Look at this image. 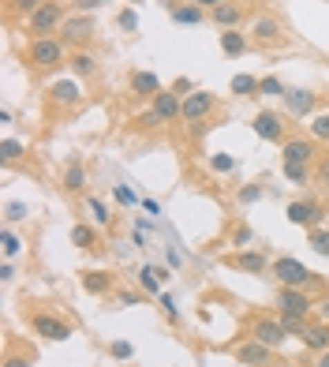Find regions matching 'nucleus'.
I'll return each mask as SVG.
<instances>
[{
  "mask_svg": "<svg viewBox=\"0 0 329 367\" xmlns=\"http://www.w3.org/2000/svg\"><path fill=\"white\" fill-rule=\"evenodd\" d=\"M113 191H116V203H120V206H135V195H131V191L124 188V184H116Z\"/></svg>",
  "mask_w": 329,
  "mask_h": 367,
  "instance_id": "obj_44",
  "label": "nucleus"
},
{
  "mask_svg": "<svg viewBox=\"0 0 329 367\" xmlns=\"http://www.w3.org/2000/svg\"><path fill=\"white\" fill-rule=\"evenodd\" d=\"M139 285H142V292H150V296H161V278H158L153 266H142L139 270Z\"/></svg>",
  "mask_w": 329,
  "mask_h": 367,
  "instance_id": "obj_28",
  "label": "nucleus"
},
{
  "mask_svg": "<svg viewBox=\"0 0 329 367\" xmlns=\"http://www.w3.org/2000/svg\"><path fill=\"white\" fill-rule=\"evenodd\" d=\"M310 135L322 139V143H329V113H314V116H310Z\"/></svg>",
  "mask_w": 329,
  "mask_h": 367,
  "instance_id": "obj_34",
  "label": "nucleus"
},
{
  "mask_svg": "<svg viewBox=\"0 0 329 367\" xmlns=\"http://www.w3.org/2000/svg\"><path fill=\"white\" fill-rule=\"evenodd\" d=\"M4 367H30V352H26V356H8Z\"/></svg>",
  "mask_w": 329,
  "mask_h": 367,
  "instance_id": "obj_47",
  "label": "nucleus"
},
{
  "mask_svg": "<svg viewBox=\"0 0 329 367\" xmlns=\"http://www.w3.org/2000/svg\"><path fill=\"white\" fill-rule=\"evenodd\" d=\"M314 367H329V348H326V352H318V364Z\"/></svg>",
  "mask_w": 329,
  "mask_h": 367,
  "instance_id": "obj_55",
  "label": "nucleus"
},
{
  "mask_svg": "<svg viewBox=\"0 0 329 367\" xmlns=\"http://www.w3.org/2000/svg\"><path fill=\"white\" fill-rule=\"evenodd\" d=\"M169 19L184 23V26H198L206 19V8H198V4H169Z\"/></svg>",
  "mask_w": 329,
  "mask_h": 367,
  "instance_id": "obj_18",
  "label": "nucleus"
},
{
  "mask_svg": "<svg viewBox=\"0 0 329 367\" xmlns=\"http://www.w3.org/2000/svg\"><path fill=\"white\" fill-rule=\"evenodd\" d=\"M68 49H64V38H34L30 49H26V64H30L34 75H45V71L60 68Z\"/></svg>",
  "mask_w": 329,
  "mask_h": 367,
  "instance_id": "obj_2",
  "label": "nucleus"
},
{
  "mask_svg": "<svg viewBox=\"0 0 329 367\" xmlns=\"http://www.w3.org/2000/svg\"><path fill=\"white\" fill-rule=\"evenodd\" d=\"M15 278V266L12 262H4V266H0V281H4V285H8V281H12Z\"/></svg>",
  "mask_w": 329,
  "mask_h": 367,
  "instance_id": "obj_50",
  "label": "nucleus"
},
{
  "mask_svg": "<svg viewBox=\"0 0 329 367\" xmlns=\"http://www.w3.org/2000/svg\"><path fill=\"white\" fill-rule=\"evenodd\" d=\"M38 4H45V0H38Z\"/></svg>",
  "mask_w": 329,
  "mask_h": 367,
  "instance_id": "obj_58",
  "label": "nucleus"
},
{
  "mask_svg": "<svg viewBox=\"0 0 329 367\" xmlns=\"http://www.w3.org/2000/svg\"><path fill=\"white\" fill-rule=\"evenodd\" d=\"M26 214H30V206H26V203H8V206H4V225L26 222Z\"/></svg>",
  "mask_w": 329,
  "mask_h": 367,
  "instance_id": "obj_35",
  "label": "nucleus"
},
{
  "mask_svg": "<svg viewBox=\"0 0 329 367\" xmlns=\"http://www.w3.org/2000/svg\"><path fill=\"white\" fill-rule=\"evenodd\" d=\"M60 38L64 42H90L94 38V19H90L86 12H79V15H68L60 26Z\"/></svg>",
  "mask_w": 329,
  "mask_h": 367,
  "instance_id": "obj_11",
  "label": "nucleus"
},
{
  "mask_svg": "<svg viewBox=\"0 0 329 367\" xmlns=\"http://www.w3.org/2000/svg\"><path fill=\"white\" fill-rule=\"evenodd\" d=\"M142 206H146V214H153V217H158V214H161V206H158V203H153V199H142Z\"/></svg>",
  "mask_w": 329,
  "mask_h": 367,
  "instance_id": "obj_52",
  "label": "nucleus"
},
{
  "mask_svg": "<svg viewBox=\"0 0 329 367\" xmlns=\"http://www.w3.org/2000/svg\"><path fill=\"white\" fill-rule=\"evenodd\" d=\"M109 289H113V274L109 270H86L82 274V292H90V296H105Z\"/></svg>",
  "mask_w": 329,
  "mask_h": 367,
  "instance_id": "obj_19",
  "label": "nucleus"
},
{
  "mask_svg": "<svg viewBox=\"0 0 329 367\" xmlns=\"http://www.w3.org/2000/svg\"><path fill=\"white\" fill-rule=\"evenodd\" d=\"M139 124H142V127H161L164 120H161L158 113H153V109H150V113H142V116H139Z\"/></svg>",
  "mask_w": 329,
  "mask_h": 367,
  "instance_id": "obj_46",
  "label": "nucleus"
},
{
  "mask_svg": "<svg viewBox=\"0 0 329 367\" xmlns=\"http://www.w3.org/2000/svg\"><path fill=\"white\" fill-rule=\"evenodd\" d=\"M285 82H281L277 75H266V79H258V94H266V98H285Z\"/></svg>",
  "mask_w": 329,
  "mask_h": 367,
  "instance_id": "obj_31",
  "label": "nucleus"
},
{
  "mask_svg": "<svg viewBox=\"0 0 329 367\" xmlns=\"http://www.w3.org/2000/svg\"><path fill=\"white\" fill-rule=\"evenodd\" d=\"M214 109H217V98L209 94V90H191V94L184 98V120L187 124H203Z\"/></svg>",
  "mask_w": 329,
  "mask_h": 367,
  "instance_id": "obj_7",
  "label": "nucleus"
},
{
  "mask_svg": "<svg viewBox=\"0 0 329 367\" xmlns=\"http://www.w3.org/2000/svg\"><path fill=\"white\" fill-rule=\"evenodd\" d=\"M307 244H310V251H318V255H329V229H310Z\"/></svg>",
  "mask_w": 329,
  "mask_h": 367,
  "instance_id": "obj_32",
  "label": "nucleus"
},
{
  "mask_svg": "<svg viewBox=\"0 0 329 367\" xmlns=\"http://www.w3.org/2000/svg\"><path fill=\"white\" fill-rule=\"evenodd\" d=\"M318 180H322L326 188H329V154H326L322 161H318Z\"/></svg>",
  "mask_w": 329,
  "mask_h": 367,
  "instance_id": "obj_48",
  "label": "nucleus"
},
{
  "mask_svg": "<svg viewBox=\"0 0 329 367\" xmlns=\"http://www.w3.org/2000/svg\"><path fill=\"white\" fill-rule=\"evenodd\" d=\"M161 90V82H158V75L153 71H131V94H158Z\"/></svg>",
  "mask_w": 329,
  "mask_h": 367,
  "instance_id": "obj_23",
  "label": "nucleus"
},
{
  "mask_svg": "<svg viewBox=\"0 0 329 367\" xmlns=\"http://www.w3.org/2000/svg\"><path fill=\"white\" fill-rule=\"evenodd\" d=\"M281 150H285V161L292 165H310V158H314V143L310 139H285Z\"/></svg>",
  "mask_w": 329,
  "mask_h": 367,
  "instance_id": "obj_16",
  "label": "nucleus"
},
{
  "mask_svg": "<svg viewBox=\"0 0 329 367\" xmlns=\"http://www.w3.org/2000/svg\"><path fill=\"white\" fill-rule=\"evenodd\" d=\"M322 323H329V296L322 300Z\"/></svg>",
  "mask_w": 329,
  "mask_h": 367,
  "instance_id": "obj_56",
  "label": "nucleus"
},
{
  "mask_svg": "<svg viewBox=\"0 0 329 367\" xmlns=\"http://www.w3.org/2000/svg\"><path fill=\"white\" fill-rule=\"evenodd\" d=\"M285 217H288L292 225L318 229V222H322V217H326V210H322V203H318V199H299V203H288Z\"/></svg>",
  "mask_w": 329,
  "mask_h": 367,
  "instance_id": "obj_5",
  "label": "nucleus"
},
{
  "mask_svg": "<svg viewBox=\"0 0 329 367\" xmlns=\"http://www.w3.org/2000/svg\"><path fill=\"white\" fill-rule=\"evenodd\" d=\"M158 304H161V311H164V319L180 326V311H176V300H172L169 292H161V296H158Z\"/></svg>",
  "mask_w": 329,
  "mask_h": 367,
  "instance_id": "obj_37",
  "label": "nucleus"
},
{
  "mask_svg": "<svg viewBox=\"0 0 329 367\" xmlns=\"http://www.w3.org/2000/svg\"><path fill=\"white\" fill-rule=\"evenodd\" d=\"M97 4H102V0H75V8H79V12H94Z\"/></svg>",
  "mask_w": 329,
  "mask_h": 367,
  "instance_id": "obj_51",
  "label": "nucleus"
},
{
  "mask_svg": "<svg viewBox=\"0 0 329 367\" xmlns=\"http://www.w3.org/2000/svg\"><path fill=\"white\" fill-rule=\"evenodd\" d=\"M0 154H4V161L23 158V143H19V139H4V146H0Z\"/></svg>",
  "mask_w": 329,
  "mask_h": 367,
  "instance_id": "obj_41",
  "label": "nucleus"
},
{
  "mask_svg": "<svg viewBox=\"0 0 329 367\" xmlns=\"http://www.w3.org/2000/svg\"><path fill=\"white\" fill-rule=\"evenodd\" d=\"M102 4H105V0H102Z\"/></svg>",
  "mask_w": 329,
  "mask_h": 367,
  "instance_id": "obj_59",
  "label": "nucleus"
},
{
  "mask_svg": "<svg viewBox=\"0 0 329 367\" xmlns=\"http://www.w3.org/2000/svg\"><path fill=\"white\" fill-rule=\"evenodd\" d=\"M251 34L258 38L262 45H277L285 34H281V19H273V15H258L254 19V26H251Z\"/></svg>",
  "mask_w": 329,
  "mask_h": 367,
  "instance_id": "obj_17",
  "label": "nucleus"
},
{
  "mask_svg": "<svg viewBox=\"0 0 329 367\" xmlns=\"http://www.w3.org/2000/svg\"><path fill=\"white\" fill-rule=\"evenodd\" d=\"M262 195H266V188H262V184H247V188H240L236 203H240V206H251V203H258Z\"/></svg>",
  "mask_w": 329,
  "mask_h": 367,
  "instance_id": "obj_33",
  "label": "nucleus"
},
{
  "mask_svg": "<svg viewBox=\"0 0 329 367\" xmlns=\"http://www.w3.org/2000/svg\"><path fill=\"white\" fill-rule=\"evenodd\" d=\"M254 240V233H251V229H247V225H240V229H236V233H232V244H251Z\"/></svg>",
  "mask_w": 329,
  "mask_h": 367,
  "instance_id": "obj_45",
  "label": "nucleus"
},
{
  "mask_svg": "<svg viewBox=\"0 0 329 367\" xmlns=\"http://www.w3.org/2000/svg\"><path fill=\"white\" fill-rule=\"evenodd\" d=\"M71 244H75V247H97V236H94V229L79 222L75 229H71Z\"/></svg>",
  "mask_w": 329,
  "mask_h": 367,
  "instance_id": "obj_29",
  "label": "nucleus"
},
{
  "mask_svg": "<svg viewBox=\"0 0 329 367\" xmlns=\"http://www.w3.org/2000/svg\"><path fill=\"white\" fill-rule=\"evenodd\" d=\"M116 304H120V307H135V304H142V300H139V292L120 289V292H116Z\"/></svg>",
  "mask_w": 329,
  "mask_h": 367,
  "instance_id": "obj_43",
  "label": "nucleus"
},
{
  "mask_svg": "<svg viewBox=\"0 0 329 367\" xmlns=\"http://www.w3.org/2000/svg\"><path fill=\"white\" fill-rule=\"evenodd\" d=\"M172 90H176V94H191L195 87H191V79H176V82H172Z\"/></svg>",
  "mask_w": 329,
  "mask_h": 367,
  "instance_id": "obj_49",
  "label": "nucleus"
},
{
  "mask_svg": "<svg viewBox=\"0 0 329 367\" xmlns=\"http://www.w3.org/2000/svg\"><path fill=\"white\" fill-rule=\"evenodd\" d=\"M86 206H90V214H94V222H97V225H113V214L105 210V203H102V199H94V195H90V199H86Z\"/></svg>",
  "mask_w": 329,
  "mask_h": 367,
  "instance_id": "obj_36",
  "label": "nucleus"
},
{
  "mask_svg": "<svg viewBox=\"0 0 329 367\" xmlns=\"http://www.w3.org/2000/svg\"><path fill=\"white\" fill-rule=\"evenodd\" d=\"M116 23H120V30H127V34H135V30H139V15H135L131 8H124V12H120V19H116Z\"/></svg>",
  "mask_w": 329,
  "mask_h": 367,
  "instance_id": "obj_40",
  "label": "nucleus"
},
{
  "mask_svg": "<svg viewBox=\"0 0 329 367\" xmlns=\"http://www.w3.org/2000/svg\"><path fill=\"white\" fill-rule=\"evenodd\" d=\"M153 113H158L164 124H172L176 116H184V102H180L176 90H158V94H153Z\"/></svg>",
  "mask_w": 329,
  "mask_h": 367,
  "instance_id": "obj_12",
  "label": "nucleus"
},
{
  "mask_svg": "<svg viewBox=\"0 0 329 367\" xmlns=\"http://www.w3.org/2000/svg\"><path fill=\"white\" fill-rule=\"evenodd\" d=\"M232 94L236 98H254L258 94V79L254 75H232Z\"/></svg>",
  "mask_w": 329,
  "mask_h": 367,
  "instance_id": "obj_27",
  "label": "nucleus"
},
{
  "mask_svg": "<svg viewBox=\"0 0 329 367\" xmlns=\"http://www.w3.org/2000/svg\"><path fill=\"white\" fill-rule=\"evenodd\" d=\"M314 105H318V98L310 94V90H292V87L285 90V109H288V116H296V120L299 116H310Z\"/></svg>",
  "mask_w": 329,
  "mask_h": 367,
  "instance_id": "obj_13",
  "label": "nucleus"
},
{
  "mask_svg": "<svg viewBox=\"0 0 329 367\" xmlns=\"http://www.w3.org/2000/svg\"><path fill=\"white\" fill-rule=\"evenodd\" d=\"M285 177L292 180V184H307V165H292V161H285Z\"/></svg>",
  "mask_w": 329,
  "mask_h": 367,
  "instance_id": "obj_39",
  "label": "nucleus"
},
{
  "mask_svg": "<svg viewBox=\"0 0 329 367\" xmlns=\"http://www.w3.org/2000/svg\"><path fill=\"white\" fill-rule=\"evenodd\" d=\"M221 53H225V57H243V53H247V38L240 30H225L221 34Z\"/></svg>",
  "mask_w": 329,
  "mask_h": 367,
  "instance_id": "obj_24",
  "label": "nucleus"
},
{
  "mask_svg": "<svg viewBox=\"0 0 329 367\" xmlns=\"http://www.w3.org/2000/svg\"><path fill=\"white\" fill-rule=\"evenodd\" d=\"M270 274H273V278H277L285 289H307L310 281H314V274H310L299 259H292V255H281V259H273Z\"/></svg>",
  "mask_w": 329,
  "mask_h": 367,
  "instance_id": "obj_3",
  "label": "nucleus"
},
{
  "mask_svg": "<svg viewBox=\"0 0 329 367\" xmlns=\"http://www.w3.org/2000/svg\"><path fill=\"white\" fill-rule=\"evenodd\" d=\"M251 337H254V341H262V345H270V348H281L288 341L281 319H254V323H251Z\"/></svg>",
  "mask_w": 329,
  "mask_h": 367,
  "instance_id": "obj_9",
  "label": "nucleus"
},
{
  "mask_svg": "<svg viewBox=\"0 0 329 367\" xmlns=\"http://www.w3.org/2000/svg\"><path fill=\"white\" fill-rule=\"evenodd\" d=\"M64 191H68V195H79L82 188H86V165L82 161H71L68 169H64Z\"/></svg>",
  "mask_w": 329,
  "mask_h": 367,
  "instance_id": "obj_20",
  "label": "nucleus"
},
{
  "mask_svg": "<svg viewBox=\"0 0 329 367\" xmlns=\"http://www.w3.org/2000/svg\"><path fill=\"white\" fill-rule=\"evenodd\" d=\"M273 352L277 348H270V345H262V341H243V345H236L232 348V356H236V364H243V367H270L273 364Z\"/></svg>",
  "mask_w": 329,
  "mask_h": 367,
  "instance_id": "obj_6",
  "label": "nucleus"
},
{
  "mask_svg": "<svg viewBox=\"0 0 329 367\" xmlns=\"http://www.w3.org/2000/svg\"><path fill=\"white\" fill-rule=\"evenodd\" d=\"M303 345L310 352H326L329 348V323H310L307 334H303Z\"/></svg>",
  "mask_w": 329,
  "mask_h": 367,
  "instance_id": "obj_22",
  "label": "nucleus"
},
{
  "mask_svg": "<svg viewBox=\"0 0 329 367\" xmlns=\"http://www.w3.org/2000/svg\"><path fill=\"white\" fill-rule=\"evenodd\" d=\"M64 19H68V12H64V4H57V0H45V4H38L30 15L23 19L26 26V34H30V42L34 38H49V34H57Z\"/></svg>",
  "mask_w": 329,
  "mask_h": 367,
  "instance_id": "obj_1",
  "label": "nucleus"
},
{
  "mask_svg": "<svg viewBox=\"0 0 329 367\" xmlns=\"http://www.w3.org/2000/svg\"><path fill=\"white\" fill-rule=\"evenodd\" d=\"M164 262H169L172 270H180V255H176V251H164Z\"/></svg>",
  "mask_w": 329,
  "mask_h": 367,
  "instance_id": "obj_53",
  "label": "nucleus"
},
{
  "mask_svg": "<svg viewBox=\"0 0 329 367\" xmlns=\"http://www.w3.org/2000/svg\"><path fill=\"white\" fill-rule=\"evenodd\" d=\"M228 266L240 270V274H266V266H273V262H266L262 251H236L232 259H228Z\"/></svg>",
  "mask_w": 329,
  "mask_h": 367,
  "instance_id": "obj_15",
  "label": "nucleus"
},
{
  "mask_svg": "<svg viewBox=\"0 0 329 367\" xmlns=\"http://www.w3.org/2000/svg\"><path fill=\"white\" fill-rule=\"evenodd\" d=\"M209 165H214V172H236V158H232V154H214Z\"/></svg>",
  "mask_w": 329,
  "mask_h": 367,
  "instance_id": "obj_38",
  "label": "nucleus"
},
{
  "mask_svg": "<svg viewBox=\"0 0 329 367\" xmlns=\"http://www.w3.org/2000/svg\"><path fill=\"white\" fill-rule=\"evenodd\" d=\"M254 135H262L266 143H285V116L262 109V113L254 116Z\"/></svg>",
  "mask_w": 329,
  "mask_h": 367,
  "instance_id": "obj_10",
  "label": "nucleus"
},
{
  "mask_svg": "<svg viewBox=\"0 0 329 367\" xmlns=\"http://www.w3.org/2000/svg\"><path fill=\"white\" fill-rule=\"evenodd\" d=\"M195 4H198V8H209V12H214V8H217V4H225V0H195Z\"/></svg>",
  "mask_w": 329,
  "mask_h": 367,
  "instance_id": "obj_54",
  "label": "nucleus"
},
{
  "mask_svg": "<svg viewBox=\"0 0 329 367\" xmlns=\"http://www.w3.org/2000/svg\"><path fill=\"white\" fill-rule=\"evenodd\" d=\"M30 330L38 337H45V341H68L71 337V326L64 323V319L49 315V311H38V315H30Z\"/></svg>",
  "mask_w": 329,
  "mask_h": 367,
  "instance_id": "obj_4",
  "label": "nucleus"
},
{
  "mask_svg": "<svg viewBox=\"0 0 329 367\" xmlns=\"http://www.w3.org/2000/svg\"><path fill=\"white\" fill-rule=\"evenodd\" d=\"M68 64H71V71H75L79 79H94V75H97V60L90 57V53H75Z\"/></svg>",
  "mask_w": 329,
  "mask_h": 367,
  "instance_id": "obj_25",
  "label": "nucleus"
},
{
  "mask_svg": "<svg viewBox=\"0 0 329 367\" xmlns=\"http://www.w3.org/2000/svg\"><path fill=\"white\" fill-rule=\"evenodd\" d=\"M49 98L57 105H68L71 109V105H79V87L71 79H60V82H53V87H49Z\"/></svg>",
  "mask_w": 329,
  "mask_h": 367,
  "instance_id": "obj_21",
  "label": "nucleus"
},
{
  "mask_svg": "<svg viewBox=\"0 0 329 367\" xmlns=\"http://www.w3.org/2000/svg\"><path fill=\"white\" fill-rule=\"evenodd\" d=\"M277 307H281V315L307 319L310 307H314V300L307 296V289H285V285H281V292H277Z\"/></svg>",
  "mask_w": 329,
  "mask_h": 367,
  "instance_id": "obj_8",
  "label": "nucleus"
},
{
  "mask_svg": "<svg viewBox=\"0 0 329 367\" xmlns=\"http://www.w3.org/2000/svg\"><path fill=\"white\" fill-rule=\"evenodd\" d=\"M127 4H142V0H127Z\"/></svg>",
  "mask_w": 329,
  "mask_h": 367,
  "instance_id": "obj_57",
  "label": "nucleus"
},
{
  "mask_svg": "<svg viewBox=\"0 0 329 367\" xmlns=\"http://www.w3.org/2000/svg\"><path fill=\"white\" fill-rule=\"evenodd\" d=\"M0 251H4V259H15L23 251V240L12 233V225H4V233H0Z\"/></svg>",
  "mask_w": 329,
  "mask_h": 367,
  "instance_id": "obj_26",
  "label": "nucleus"
},
{
  "mask_svg": "<svg viewBox=\"0 0 329 367\" xmlns=\"http://www.w3.org/2000/svg\"><path fill=\"white\" fill-rule=\"evenodd\" d=\"M209 19L221 26V30H236V26L243 23V4H236V0H225V4H217L214 12H209Z\"/></svg>",
  "mask_w": 329,
  "mask_h": 367,
  "instance_id": "obj_14",
  "label": "nucleus"
},
{
  "mask_svg": "<svg viewBox=\"0 0 329 367\" xmlns=\"http://www.w3.org/2000/svg\"><path fill=\"white\" fill-rule=\"evenodd\" d=\"M281 326H285V334L288 337H299V341H303V334H307V319H296V315H281Z\"/></svg>",
  "mask_w": 329,
  "mask_h": 367,
  "instance_id": "obj_30",
  "label": "nucleus"
},
{
  "mask_svg": "<svg viewBox=\"0 0 329 367\" xmlns=\"http://www.w3.org/2000/svg\"><path fill=\"white\" fill-rule=\"evenodd\" d=\"M109 352H113V360H131L135 348L127 345V341H113V345H109Z\"/></svg>",
  "mask_w": 329,
  "mask_h": 367,
  "instance_id": "obj_42",
  "label": "nucleus"
}]
</instances>
